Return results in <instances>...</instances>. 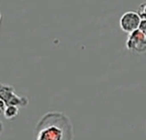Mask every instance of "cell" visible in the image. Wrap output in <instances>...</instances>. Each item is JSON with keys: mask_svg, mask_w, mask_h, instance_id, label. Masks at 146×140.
Segmentation results:
<instances>
[{"mask_svg": "<svg viewBox=\"0 0 146 140\" xmlns=\"http://www.w3.org/2000/svg\"><path fill=\"white\" fill-rule=\"evenodd\" d=\"M18 112H19V107L15 106H10L5 108L3 115L5 116V118L11 119V118H14L15 117H17Z\"/></svg>", "mask_w": 146, "mask_h": 140, "instance_id": "5b68a950", "label": "cell"}, {"mask_svg": "<svg viewBox=\"0 0 146 140\" xmlns=\"http://www.w3.org/2000/svg\"><path fill=\"white\" fill-rule=\"evenodd\" d=\"M137 13L139 16V18H141V20H145L146 19V2L142 3L138 6Z\"/></svg>", "mask_w": 146, "mask_h": 140, "instance_id": "8992f818", "label": "cell"}, {"mask_svg": "<svg viewBox=\"0 0 146 140\" xmlns=\"http://www.w3.org/2000/svg\"><path fill=\"white\" fill-rule=\"evenodd\" d=\"M0 100L5 106H15L24 107L29 104V99L25 96H19L16 94L12 86L0 83Z\"/></svg>", "mask_w": 146, "mask_h": 140, "instance_id": "7a4b0ae2", "label": "cell"}, {"mask_svg": "<svg viewBox=\"0 0 146 140\" xmlns=\"http://www.w3.org/2000/svg\"><path fill=\"white\" fill-rule=\"evenodd\" d=\"M34 137L35 140H73V125L64 112H48L37 122Z\"/></svg>", "mask_w": 146, "mask_h": 140, "instance_id": "6da1fadb", "label": "cell"}, {"mask_svg": "<svg viewBox=\"0 0 146 140\" xmlns=\"http://www.w3.org/2000/svg\"><path fill=\"white\" fill-rule=\"evenodd\" d=\"M138 30H140L143 33V35L146 37V19L141 20V23L138 27Z\"/></svg>", "mask_w": 146, "mask_h": 140, "instance_id": "52a82bcc", "label": "cell"}, {"mask_svg": "<svg viewBox=\"0 0 146 140\" xmlns=\"http://www.w3.org/2000/svg\"><path fill=\"white\" fill-rule=\"evenodd\" d=\"M140 23L141 18L136 11H126L120 17L119 27L124 32L129 35L130 33L138 30Z\"/></svg>", "mask_w": 146, "mask_h": 140, "instance_id": "277c9868", "label": "cell"}, {"mask_svg": "<svg viewBox=\"0 0 146 140\" xmlns=\"http://www.w3.org/2000/svg\"><path fill=\"white\" fill-rule=\"evenodd\" d=\"M0 20H1V14H0Z\"/></svg>", "mask_w": 146, "mask_h": 140, "instance_id": "9c48e42d", "label": "cell"}, {"mask_svg": "<svg viewBox=\"0 0 146 140\" xmlns=\"http://www.w3.org/2000/svg\"><path fill=\"white\" fill-rule=\"evenodd\" d=\"M3 130H4V125H3L2 121L0 120V136H1V134H2Z\"/></svg>", "mask_w": 146, "mask_h": 140, "instance_id": "ba28073f", "label": "cell"}, {"mask_svg": "<svg viewBox=\"0 0 146 140\" xmlns=\"http://www.w3.org/2000/svg\"><path fill=\"white\" fill-rule=\"evenodd\" d=\"M125 46L131 52L142 54L146 51V37L140 30H137L128 35Z\"/></svg>", "mask_w": 146, "mask_h": 140, "instance_id": "3957f363", "label": "cell"}]
</instances>
